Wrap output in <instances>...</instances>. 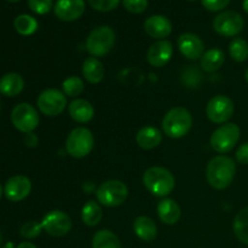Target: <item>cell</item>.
<instances>
[{
	"mask_svg": "<svg viewBox=\"0 0 248 248\" xmlns=\"http://www.w3.org/2000/svg\"><path fill=\"white\" fill-rule=\"evenodd\" d=\"M236 173L234 160L225 155H218L210 160L206 169V178L213 189L223 190L232 184Z\"/></svg>",
	"mask_w": 248,
	"mask_h": 248,
	"instance_id": "obj_1",
	"label": "cell"
},
{
	"mask_svg": "<svg viewBox=\"0 0 248 248\" xmlns=\"http://www.w3.org/2000/svg\"><path fill=\"white\" fill-rule=\"evenodd\" d=\"M193 126V116L183 107L172 108L162 120V130L170 138H182L188 135Z\"/></svg>",
	"mask_w": 248,
	"mask_h": 248,
	"instance_id": "obj_2",
	"label": "cell"
},
{
	"mask_svg": "<svg viewBox=\"0 0 248 248\" xmlns=\"http://www.w3.org/2000/svg\"><path fill=\"white\" fill-rule=\"evenodd\" d=\"M143 184L155 196L164 198L174 188V177L169 170L160 166L148 169L143 174Z\"/></svg>",
	"mask_w": 248,
	"mask_h": 248,
	"instance_id": "obj_3",
	"label": "cell"
},
{
	"mask_svg": "<svg viewBox=\"0 0 248 248\" xmlns=\"http://www.w3.org/2000/svg\"><path fill=\"white\" fill-rule=\"evenodd\" d=\"M115 44V33L108 26L94 28L86 39V50L93 57H102L110 52Z\"/></svg>",
	"mask_w": 248,
	"mask_h": 248,
	"instance_id": "obj_4",
	"label": "cell"
},
{
	"mask_svg": "<svg viewBox=\"0 0 248 248\" xmlns=\"http://www.w3.org/2000/svg\"><path fill=\"white\" fill-rule=\"evenodd\" d=\"M94 138L91 131L86 127H77L68 135L65 140V149L68 154L77 159L87 156L92 152Z\"/></svg>",
	"mask_w": 248,
	"mask_h": 248,
	"instance_id": "obj_5",
	"label": "cell"
},
{
	"mask_svg": "<svg viewBox=\"0 0 248 248\" xmlns=\"http://www.w3.org/2000/svg\"><path fill=\"white\" fill-rule=\"evenodd\" d=\"M97 200L107 207L123 205L128 196V189L125 183L118 179H111L102 183L96 190Z\"/></svg>",
	"mask_w": 248,
	"mask_h": 248,
	"instance_id": "obj_6",
	"label": "cell"
},
{
	"mask_svg": "<svg viewBox=\"0 0 248 248\" xmlns=\"http://www.w3.org/2000/svg\"><path fill=\"white\" fill-rule=\"evenodd\" d=\"M241 131L236 124H225L218 127L210 138V144L218 154L232 152L240 140Z\"/></svg>",
	"mask_w": 248,
	"mask_h": 248,
	"instance_id": "obj_7",
	"label": "cell"
},
{
	"mask_svg": "<svg viewBox=\"0 0 248 248\" xmlns=\"http://www.w3.org/2000/svg\"><path fill=\"white\" fill-rule=\"evenodd\" d=\"M36 103L44 115L57 116L62 114L67 107V97L60 90L47 89L39 94Z\"/></svg>",
	"mask_w": 248,
	"mask_h": 248,
	"instance_id": "obj_8",
	"label": "cell"
},
{
	"mask_svg": "<svg viewBox=\"0 0 248 248\" xmlns=\"http://www.w3.org/2000/svg\"><path fill=\"white\" fill-rule=\"evenodd\" d=\"M11 123L21 132H33L39 125L38 111L29 103L17 104L11 113Z\"/></svg>",
	"mask_w": 248,
	"mask_h": 248,
	"instance_id": "obj_9",
	"label": "cell"
},
{
	"mask_svg": "<svg viewBox=\"0 0 248 248\" xmlns=\"http://www.w3.org/2000/svg\"><path fill=\"white\" fill-rule=\"evenodd\" d=\"M245 21L236 11H223L213 21V28L219 35L225 38L236 36L244 31Z\"/></svg>",
	"mask_w": 248,
	"mask_h": 248,
	"instance_id": "obj_10",
	"label": "cell"
},
{
	"mask_svg": "<svg viewBox=\"0 0 248 248\" xmlns=\"http://www.w3.org/2000/svg\"><path fill=\"white\" fill-rule=\"evenodd\" d=\"M206 114L212 123H227L234 114V103L229 97L224 94H218L210 99L206 107Z\"/></svg>",
	"mask_w": 248,
	"mask_h": 248,
	"instance_id": "obj_11",
	"label": "cell"
},
{
	"mask_svg": "<svg viewBox=\"0 0 248 248\" xmlns=\"http://www.w3.org/2000/svg\"><path fill=\"white\" fill-rule=\"evenodd\" d=\"M41 225L50 236L62 237L72 229V220L63 211H51L43 218Z\"/></svg>",
	"mask_w": 248,
	"mask_h": 248,
	"instance_id": "obj_12",
	"label": "cell"
},
{
	"mask_svg": "<svg viewBox=\"0 0 248 248\" xmlns=\"http://www.w3.org/2000/svg\"><path fill=\"white\" fill-rule=\"evenodd\" d=\"M31 179L26 176L11 177L4 186V194L7 200L12 202H18L24 200L31 194Z\"/></svg>",
	"mask_w": 248,
	"mask_h": 248,
	"instance_id": "obj_13",
	"label": "cell"
},
{
	"mask_svg": "<svg viewBox=\"0 0 248 248\" xmlns=\"http://www.w3.org/2000/svg\"><path fill=\"white\" fill-rule=\"evenodd\" d=\"M53 10L55 15L61 21H77L84 15L85 1L84 0H57Z\"/></svg>",
	"mask_w": 248,
	"mask_h": 248,
	"instance_id": "obj_14",
	"label": "cell"
},
{
	"mask_svg": "<svg viewBox=\"0 0 248 248\" xmlns=\"http://www.w3.org/2000/svg\"><path fill=\"white\" fill-rule=\"evenodd\" d=\"M173 53V46L169 40H159L153 44L147 53V60L150 65L155 68H161L169 63Z\"/></svg>",
	"mask_w": 248,
	"mask_h": 248,
	"instance_id": "obj_15",
	"label": "cell"
},
{
	"mask_svg": "<svg viewBox=\"0 0 248 248\" xmlns=\"http://www.w3.org/2000/svg\"><path fill=\"white\" fill-rule=\"evenodd\" d=\"M178 48L188 60H198L202 57L205 46L196 34L184 33L178 38Z\"/></svg>",
	"mask_w": 248,
	"mask_h": 248,
	"instance_id": "obj_16",
	"label": "cell"
},
{
	"mask_svg": "<svg viewBox=\"0 0 248 248\" xmlns=\"http://www.w3.org/2000/svg\"><path fill=\"white\" fill-rule=\"evenodd\" d=\"M144 31L152 38L164 40V38H167L172 33V23L165 16L155 15L144 22Z\"/></svg>",
	"mask_w": 248,
	"mask_h": 248,
	"instance_id": "obj_17",
	"label": "cell"
},
{
	"mask_svg": "<svg viewBox=\"0 0 248 248\" xmlns=\"http://www.w3.org/2000/svg\"><path fill=\"white\" fill-rule=\"evenodd\" d=\"M68 111H69L70 118L79 124L89 123L94 115V109L92 104L86 99L81 98L74 99L73 102H70L69 107H68Z\"/></svg>",
	"mask_w": 248,
	"mask_h": 248,
	"instance_id": "obj_18",
	"label": "cell"
},
{
	"mask_svg": "<svg viewBox=\"0 0 248 248\" xmlns=\"http://www.w3.org/2000/svg\"><path fill=\"white\" fill-rule=\"evenodd\" d=\"M157 215L162 223L167 225H173L181 219L182 211L176 201L172 199H164L157 205Z\"/></svg>",
	"mask_w": 248,
	"mask_h": 248,
	"instance_id": "obj_19",
	"label": "cell"
},
{
	"mask_svg": "<svg viewBox=\"0 0 248 248\" xmlns=\"http://www.w3.org/2000/svg\"><path fill=\"white\" fill-rule=\"evenodd\" d=\"M162 133L161 131L157 130L156 127L153 126H145L140 128L136 135V142L142 149L150 150L154 148L159 147L161 144Z\"/></svg>",
	"mask_w": 248,
	"mask_h": 248,
	"instance_id": "obj_20",
	"label": "cell"
},
{
	"mask_svg": "<svg viewBox=\"0 0 248 248\" xmlns=\"http://www.w3.org/2000/svg\"><path fill=\"white\" fill-rule=\"evenodd\" d=\"M133 230H135L136 235L145 242H152L156 239V224L149 217L140 216V217L136 218L135 222H133Z\"/></svg>",
	"mask_w": 248,
	"mask_h": 248,
	"instance_id": "obj_21",
	"label": "cell"
},
{
	"mask_svg": "<svg viewBox=\"0 0 248 248\" xmlns=\"http://www.w3.org/2000/svg\"><path fill=\"white\" fill-rule=\"evenodd\" d=\"M24 80L17 73H7L0 78V93L7 97H15L22 92Z\"/></svg>",
	"mask_w": 248,
	"mask_h": 248,
	"instance_id": "obj_22",
	"label": "cell"
},
{
	"mask_svg": "<svg viewBox=\"0 0 248 248\" xmlns=\"http://www.w3.org/2000/svg\"><path fill=\"white\" fill-rule=\"evenodd\" d=\"M82 75L90 84H98L104 78L103 63L96 57H89L82 64Z\"/></svg>",
	"mask_w": 248,
	"mask_h": 248,
	"instance_id": "obj_23",
	"label": "cell"
},
{
	"mask_svg": "<svg viewBox=\"0 0 248 248\" xmlns=\"http://www.w3.org/2000/svg\"><path fill=\"white\" fill-rule=\"evenodd\" d=\"M225 56L224 52L219 48H211L207 52H205L201 57V67L205 72L213 73L219 69L224 64Z\"/></svg>",
	"mask_w": 248,
	"mask_h": 248,
	"instance_id": "obj_24",
	"label": "cell"
},
{
	"mask_svg": "<svg viewBox=\"0 0 248 248\" xmlns=\"http://www.w3.org/2000/svg\"><path fill=\"white\" fill-rule=\"evenodd\" d=\"M232 230L236 239L248 246V207L242 208L237 213L232 224Z\"/></svg>",
	"mask_w": 248,
	"mask_h": 248,
	"instance_id": "obj_25",
	"label": "cell"
},
{
	"mask_svg": "<svg viewBox=\"0 0 248 248\" xmlns=\"http://www.w3.org/2000/svg\"><path fill=\"white\" fill-rule=\"evenodd\" d=\"M102 217H103V212L98 202L91 200L85 203L81 212V219L85 224L89 227H96L101 222Z\"/></svg>",
	"mask_w": 248,
	"mask_h": 248,
	"instance_id": "obj_26",
	"label": "cell"
},
{
	"mask_svg": "<svg viewBox=\"0 0 248 248\" xmlns=\"http://www.w3.org/2000/svg\"><path fill=\"white\" fill-rule=\"evenodd\" d=\"M92 248H121V244L110 230H99L92 237Z\"/></svg>",
	"mask_w": 248,
	"mask_h": 248,
	"instance_id": "obj_27",
	"label": "cell"
},
{
	"mask_svg": "<svg viewBox=\"0 0 248 248\" xmlns=\"http://www.w3.org/2000/svg\"><path fill=\"white\" fill-rule=\"evenodd\" d=\"M15 29L21 35H31L38 29V22L29 15H19L15 18Z\"/></svg>",
	"mask_w": 248,
	"mask_h": 248,
	"instance_id": "obj_28",
	"label": "cell"
},
{
	"mask_svg": "<svg viewBox=\"0 0 248 248\" xmlns=\"http://www.w3.org/2000/svg\"><path fill=\"white\" fill-rule=\"evenodd\" d=\"M229 53L235 62H245L248 60V43L242 38L232 39L229 44Z\"/></svg>",
	"mask_w": 248,
	"mask_h": 248,
	"instance_id": "obj_29",
	"label": "cell"
},
{
	"mask_svg": "<svg viewBox=\"0 0 248 248\" xmlns=\"http://www.w3.org/2000/svg\"><path fill=\"white\" fill-rule=\"evenodd\" d=\"M63 93L68 97H77L84 91V81L78 77H69L62 84Z\"/></svg>",
	"mask_w": 248,
	"mask_h": 248,
	"instance_id": "obj_30",
	"label": "cell"
},
{
	"mask_svg": "<svg viewBox=\"0 0 248 248\" xmlns=\"http://www.w3.org/2000/svg\"><path fill=\"white\" fill-rule=\"evenodd\" d=\"M43 225L41 223L35 222V220H31V222H27L22 225L21 230H19V234L24 239H35L40 235V232H43Z\"/></svg>",
	"mask_w": 248,
	"mask_h": 248,
	"instance_id": "obj_31",
	"label": "cell"
},
{
	"mask_svg": "<svg viewBox=\"0 0 248 248\" xmlns=\"http://www.w3.org/2000/svg\"><path fill=\"white\" fill-rule=\"evenodd\" d=\"M87 1L92 9L101 12H108L116 9L120 0H87Z\"/></svg>",
	"mask_w": 248,
	"mask_h": 248,
	"instance_id": "obj_32",
	"label": "cell"
},
{
	"mask_svg": "<svg viewBox=\"0 0 248 248\" xmlns=\"http://www.w3.org/2000/svg\"><path fill=\"white\" fill-rule=\"evenodd\" d=\"M52 0H28L29 9L38 15H45L52 9Z\"/></svg>",
	"mask_w": 248,
	"mask_h": 248,
	"instance_id": "obj_33",
	"label": "cell"
},
{
	"mask_svg": "<svg viewBox=\"0 0 248 248\" xmlns=\"http://www.w3.org/2000/svg\"><path fill=\"white\" fill-rule=\"evenodd\" d=\"M123 5L131 14L140 15L148 7V0H123Z\"/></svg>",
	"mask_w": 248,
	"mask_h": 248,
	"instance_id": "obj_34",
	"label": "cell"
},
{
	"mask_svg": "<svg viewBox=\"0 0 248 248\" xmlns=\"http://www.w3.org/2000/svg\"><path fill=\"white\" fill-rule=\"evenodd\" d=\"M230 0H201V4L206 10L212 12L222 11L229 5Z\"/></svg>",
	"mask_w": 248,
	"mask_h": 248,
	"instance_id": "obj_35",
	"label": "cell"
},
{
	"mask_svg": "<svg viewBox=\"0 0 248 248\" xmlns=\"http://www.w3.org/2000/svg\"><path fill=\"white\" fill-rule=\"evenodd\" d=\"M236 160L242 165H248V142L240 145L236 152Z\"/></svg>",
	"mask_w": 248,
	"mask_h": 248,
	"instance_id": "obj_36",
	"label": "cell"
},
{
	"mask_svg": "<svg viewBox=\"0 0 248 248\" xmlns=\"http://www.w3.org/2000/svg\"><path fill=\"white\" fill-rule=\"evenodd\" d=\"M24 143H26L27 147L35 148L39 143V138L36 137L35 133L29 132V133H27L26 137H24Z\"/></svg>",
	"mask_w": 248,
	"mask_h": 248,
	"instance_id": "obj_37",
	"label": "cell"
},
{
	"mask_svg": "<svg viewBox=\"0 0 248 248\" xmlns=\"http://www.w3.org/2000/svg\"><path fill=\"white\" fill-rule=\"evenodd\" d=\"M82 189H84L87 194H91L92 191L94 190V186L92 182H87V183H85L84 186H82Z\"/></svg>",
	"mask_w": 248,
	"mask_h": 248,
	"instance_id": "obj_38",
	"label": "cell"
},
{
	"mask_svg": "<svg viewBox=\"0 0 248 248\" xmlns=\"http://www.w3.org/2000/svg\"><path fill=\"white\" fill-rule=\"evenodd\" d=\"M17 248H36V247H35V245L31 244V242L24 241V242H22V244H19L18 246H17Z\"/></svg>",
	"mask_w": 248,
	"mask_h": 248,
	"instance_id": "obj_39",
	"label": "cell"
},
{
	"mask_svg": "<svg viewBox=\"0 0 248 248\" xmlns=\"http://www.w3.org/2000/svg\"><path fill=\"white\" fill-rule=\"evenodd\" d=\"M242 7H244L245 11L248 14V0H244V2H242Z\"/></svg>",
	"mask_w": 248,
	"mask_h": 248,
	"instance_id": "obj_40",
	"label": "cell"
},
{
	"mask_svg": "<svg viewBox=\"0 0 248 248\" xmlns=\"http://www.w3.org/2000/svg\"><path fill=\"white\" fill-rule=\"evenodd\" d=\"M2 193H4V189H2V186H1V184H0V199H1Z\"/></svg>",
	"mask_w": 248,
	"mask_h": 248,
	"instance_id": "obj_41",
	"label": "cell"
},
{
	"mask_svg": "<svg viewBox=\"0 0 248 248\" xmlns=\"http://www.w3.org/2000/svg\"><path fill=\"white\" fill-rule=\"evenodd\" d=\"M245 79H246V81L248 82V68H247L246 73H245Z\"/></svg>",
	"mask_w": 248,
	"mask_h": 248,
	"instance_id": "obj_42",
	"label": "cell"
},
{
	"mask_svg": "<svg viewBox=\"0 0 248 248\" xmlns=\"http://www.w3.org/2000/svg\"><path fill=\"white\" fill-rule=\"evenodd\" d=\"M6 1H9V2H18L19 0H6Z\"/></svg>",
	"mask_w": 248,
	"mask_h": 248,
	"instance_id": "obj_43",
	"label": "cell"
},
{
	"mask_svg": "<svg viewBox=\"0 0 248 248\" xmlns=\"http://www.w3.org/2000/svg\"><path fill=\"white\" fill-rule=\"evenodd\" d=\"M0 109H1V99H0Z\"/></svg>",
	"mask_w": 248,
	"mask_h": 248,
	"instance_id": "obj_44",
	"label": "cell"
},
{
	"mask_svg": "<svg viewBox=\"0 0 248 248\" xmlns=\"http://www.w3.org/2000/svg\"><path fill=\"white\" fill-rule=\"evenodd\" d=\"M189 1H196V0H189Z\"/></svg>",
	"mask_w": 248,
	"mask_h": 248,
	"instance_id": "obj_45",
	"label": "cell"
}]
</instances>
